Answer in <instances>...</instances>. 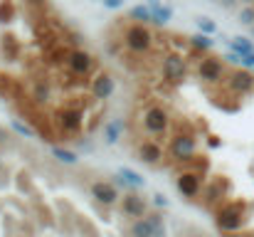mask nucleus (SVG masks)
<instances>
[{
    "instance_id": "6",
    "label": "nucleus",
    "mask_w": 254,
    "mask_h": 237,
    "mask_svg": "<svg viewBox=\"0 0 254 237\" xmlns=\"http://www.w3.org/2000/svg\"><path fill=\"white\" fill-rule=\"evenodd\" d=\"M197 77L202 79L205 84H220L222 79L227 77L225 62H220V57L205 55V57L197 62Z\"/></svg>"
},
{
    "instance_id": "41",
    "label": "nucleus",
    "mask_w": 254,
    "mask_h": 237,
    "mask_svg": "<svg viewBox=\"0 0 254 237\" xmlns=\"http://www.w3.org/2000/svg\"><path fill=\"white\" fill-rule=\"evenodd\" d=\"M252 32H254V25H252Z\"/></svg>"
},
{
    "instance_id": "13",
    "label": "nucleus",
    "mask_w": 254,
    "mask_h": 237,
    "mask_svg": "<svg viewBox=\"0 0 254 237\" xmlns=\"http://www.w3.org/2000/svg\"><path fill=\"white\" fill-rule=\"evenodd\" d=\"M136 156H138L141 163H146V165H161L166 154H163V146H161L158 141H151V139H148V141H141V144L136 146Z\"/></svg>"
},
{
    "instance_id": "20",
    "label": "nucleus",
    "mask_w": 254,
    "mask_h": 237,
    "mask_svg": "<svg viewBox=\"0 0 254 237\" xmlns=\"http://www.w3.org/2000/svg\"><path fill=\"white\" fill-rule=\"evenodd\" d=\"M131 20H136V22H153V7L146 2V5H133L131 7Z\"/></svg>"
},
{
    "instance_id": "22",
    "label": "nucleus",
    "mask_w": 254,
    "mask_h": 237,
    "mask_svg": "<svg viewBox=\"0 0 254 237\" xmlns=\"http://www.w3.org/2000/svg\"><path fill=\"white\" fill-rule=\"evenodd\" d=\"M52 156L57 158L60 163H64V165H74L79 156L74 154V151H69V149H62V146H52Z\"/></svg>"
},
{
    "instance_id": "38",
    "label": "nucleus",
    "mask_w": 254,
    "mask_h": 237,
    "mask_svg": "<svg viewBox=\"0 0 254 237\" xmlns=\"http://www.w3.org/2000/svg\"><path fill=\"white\" fill-rule=\"evenodd\" d=\"M242 2H245V5H254V0H242Z\"/></svg>"
},
{
    "instance_id": "8",
    "label": "nucleus",
    "mask_w": 254,
    "mask_h": 237,
    "mask_svg": "<svg viewBox=\"0 0 254 237\" xmlns=\"http://www.w3.org/2000/svg\"><path fill=\"white\" fill-rule=\"evenodd\" d=\"M55 121H57V126H60V131H62V134H69V136H74V134H79V131H82L84 114H82L79 109L64 106V109H60V111H57Z\"/></svg>"
},
{
    "instance_id": "17",
    "label": "nucleus",
    "mask_w": 254,
    "mask_h": 237,
    "mask_svg": "<svg viewBox=\"0 0 254 237\" xmlns=\"http://www.w3.org/2000/svg\"><path fill=\"white\" fill-rule=\"evenodd\" d=\"M121 134H124V121L121 119H109L104 124V141L109 146H116L121 141Z\"/></svg>"
},
{
    "instance_id": "27",
    "label": "nucleus",
    "mask_w": 254,
    "mask_h": 237,
    "mask_svg": "<svg viewBox=\"0 0 254 237\" xmlns=\"http://www.w3.org/2000/svg\"><path fill=\"white\" fill-rule=\"evenodd\" d=\"M47 99H50V86L42 84V81H37V84H35V101L42 104V101H47Z\"/></svg>"
},
{
    "instance_id": "40",
    "label": "nucleus",
    "mask_w": 254,
    "mask_h": 237,
    "mask_svg": "<svg viewBox=\"0 0 254 237\" xmlns=\"http://www.w3.org/2000/svg\"><path fill=\"white\" fill-rule=\"evenodd\" d=\"M210 2H220V0H210Z\"/></svg>"
},
{
    "instance_id": "11",
    "label": "nucleus",
    "mask_w": 254,
    "mask_h": 237,
    "mask_svg": "<svg viewBox=\"0 0 254 237\" xmlns=\"http://www.w3.org/2000/svg\"><path fill=\"white\" fill-rule=\"evenodd\" d=\"M94 57L84 52V50H74V52H69L67 55V67H69V72L74 75V77H89L91 72H94Z\"/></svg>"
},
{
    "instance_id": "18",
    "label": "nucleus",
    "mask_w": 254,
    "mask_h": 237,
    "mask_svg": "<svg viewBox=\"0 0 254 237\" xmlns=\"http://www.w3.org/2000/svg\"><path fill=\"white\" fill-rule=\"evenodd\" d=\"M128 235H131V237H153V223H151V218L146 215V218L133 220V223H131Z\"/></svg>"
},
{
    "instance_id": "36",
    "label": "nucleus",
    "mask_w": 254,
    "mask_h": 237,
    "mask_svg": "<svg viewBox=\"0 0 254 237\" xmlns=\"http://www.w3.org/2000/svg\"><path fill=\"white\" fill-rule=\"evenodd\" d=\"M185 237H205V235H200V233H188Z\"/></svg>"
},
{
    "instance_id": "10",
    "label": "nucleus",
    "mask_w": 254,
    "mask_h": 237,
    "mask_svg": "<svg viewBox=\"0 0 254 237\" xmlns=\"http://www.w3.org/2000/svg\"><path fill=\"white\" fill-rule=\"evenodd\" d=\"M121 213H124L126 218H131V220L146 218V215H148V203H146L136 190H128V193H124V198H121Z\"/></svg>"
},
{
    "instance_id": "35",
    "label": "nucleus",
    "mask_w": 254,
    "mask_h": 237,
    "mask_svg": "<svg viewBox=\"0 0 254 237\" xmlns=\"http://www.w3.org/2000/svg\"><path fill=\"white\" fill-rule=\"evenodd\" d=\"M148 5H151V7H156V5H161V0H148Z\"/></svg>"
},
{
    "instance_id": "9",
    "label": "nucleus",
    "mask_w": 254,
    "mask_h": 237,
    "mask_svg": "<svg viewBox=\"0 0 254 237\" xmlns=\"http://www.w3.org/2000/svg\"><path fill=\"white\" fill-rule=\"evenodd\" d=\"M161 72H163V79L170 81V84L185 81V75H188L185 60H183L180 55H166V57H163V65H161Z\"/></svg>"
},
{
    "instance_id": "33",
    "label": "nucleus",
    "mask_w": 254,
    "mask_h": 237,
    "mask_svg": "<svg viewBox=\"0 0 254 237\" xmlns=\"http://www.w3.org/2000/svg\"><path fill=\"white\" fill-rule=\"evenodd\" d=\"M242 67H254V52H252V55H245V57H242Z\"/></svg>"
},
{
    "instance_id": "28",
    "label": "nucleus",
    "mask_w": 254,
    "mask_h": 237,
    "mask_svg": "<svg viewBox=\"0 0 254 237\" xmlns=\"http://www.w3.org/2000/svg\"><path fill=\"white\" fill-rule=\"evenodd\" d=\"M10 126H12V129H15V131H17L20 136H27V139H35V131H32V129H30L27 124H20V121L15 119V121H12Z\"/></svg>"
},
{
    "instance_id": "3",
    "label": "nucleus",
    "mask_w": 254,
    "mask_h": 237,
    "mask_svg": "<svg viewBox=\"0 0 254 237\" xmlns=\"http://www.w3.org/2000/svg\"><path fill=\"white\" fill-rule=\"evenodd\" d=\"M170 158L175 163H190L197 154V141L192 134H175L170 141Z\"/></svg>"
},
{
    "instance_id": "19",
    "label": "nucleus",
    "mask_w": 254,
    "mask_h": 237,
    "mask_svg": "<svg viewBox=\"0 0 254 237\" xmlns=\"http://www.w3.org/2000/svg\"><path fill=\"white\" fill-rule=\"evenodd\" d=\"M188 42H190V47L197 50V52H210L212 45H215V40H212L210 35H205V32H197V35L188 37Z\"/></svg>"
},
{
    "instance_id": "32",
    "label": "nucleus",
    "mask_w": 254,
    "mask_h": 237,
    "mask_svg": "<svg viewBox=\"0 0 254 237\" xmlns=\"http://www.w3.org/2000/svg\"><path fill=\"white\" fill-rule=\"evenodd\" d=\"M7 144H10V134L0 126V146H7Z\"/></svg>"
},
{
    "instance_id": "24",
    "label": "nucleus",
    "mask_w": 254,
    "mask_h": 237,
    "mask_svg": "<svg viewBox=\"0 0 254 237\" xmlns=\"http://www.w3.org/2000/svg\"><path fill=\"white\" fill-rule=\"evenodd\" d=\"M151 223H153V237H166V223H163V215L156 210V213H148Z\"/></svg>"
},
{
    "instance_id": "12",
    "label": "nucleus",
    "mask_w": 254,
    "mask_h": 237,
    "mask_svg": "<svg viewBox=\"0 0 254 237\" xmlns=\"http://www.w3.org/2000/svg\"><path fill=\"white\" fill-rule=\"evenodd\" d=\"M91 195H94L96 203H101V205H106V208L121 203V195H119L116 185L109 183V180H96V183H91Z\"/></svg>"
},
{
    "instance_id": "15",
    "label": "nucleus",
    "mask_w": 254,
    "mask_h": 237,
    "mask_svg": "<svg viewBox=\"0 0 254 237\" xmlns=\"http://www.w3.org/2000/svg\"><path fill=\"white\" fill-rule=\"evenodd\" d=\"M116 91V79L111 72H99L96 77L91 79V94L94 99H111V94Z\"/></svg>"
},
{
    "instance_id": "7",
    "label": "nucleus",
    "mask_w": 254,
    "mask_h": 237,
    "mask_svg": "<svg viewBox=\"0 0 254 237\" xmlns=\"http://www.w3.org/2000/svg\"><path fill=\"white\" fill-rule=\"evenodd\" d=\"M175 188H178V193L183 198L195 200L202 193V175H200V170H180L178 178H175Z\"/></svg>"
},
{
    "instance_id": "39",
    "label": "nucleus",
    "mask_w": 254,
    "mask_h": 237,
    "mask_svg": "<svg viewBox=\"0 0 254 237\" xmlns=\"http://www.w3.org/2000/svg\"><path fill=\"white\" fill-rule=\"evenodd\" d=\"M0 168H2V158H0Z\"/></svg>"
},
{
    "instance_id": "2",
    "label": "nucleus",
    "mask_w": 254,
    "mask_h": 237,
    "mask_svg": "<svg viewBox=\"0 0 254 237\" xmlns=\"http://www.w3.org/2000/svg\"><path fill=\"white\" fill-rule=\"evenodd\" d=\"M124 45L133 55H146L153 47V32L146 27V22H133L124 32Z\"/></svg>"
},
{
    "instance_id": "30",
    "label": "nucleus",
    "mask_w": 254,
    "mask_h": 237,
    "mask_svg": "<svg viewBox=\"0 0 254 237\" xmlns=\"http://www.w3.org/2000/svg\"><path fill=\"white\" fill-rule=\"evenodd\" d=\"M153 203H156L158 208H168V198H166L163 193H156V195H153Z\"/></svg>"
},
{
    "instance_id": "29",
    "label": "nucleus",
    "mask_w": 254,
    "mask_h": 237,
    "mask_svg": "<svg viewBox=\"0 0 254 237\" xmlns=\"http://www.w3.org/2000/svg\"><path fill=\"white\" fill-rule=\"evenodd\" d=\"M101 2H104V7H109V10H121L126 0H101Z\"/></svg>"
},
{
    "instance_id": "5",
    "label": "nucleus",
    "mask_w": 254,
    "mask_h": 237,
    "mask_svg": "<svg viewBox=\"0 0 254 237\" xmlns=\"http://www.w3.org/2000/svg\"><path fill=\"white\" fill-rule=\"evenodd\" d=\"M143 129L151 136H161L170 129V114L163 106H148L143 111Z\"/></svg>"
},
{
    "instance_id": "4",
    "label": "nucleus",
    "mask_w": 254,
    "mask_h": 237,
    "mask_svg": "<svg viewBox=\"0 0 254 237\" xmlns=\"http://www.w3.org/2000/svg\"><path fill=\"white\" fill-rule=\"evenodd\" d=\"M227 190H230V183H227V178H222V175H215L205 188H202V203H205V208H210V210H217L222 203H225V198H227Z\"/></svg>"
},
{
    "instance_id": "34",
    "label": "nucleus",
    "mask_w": 254,
    "mask_h": 237,
    "mask_svg": "<svg viewBox=\"0 0 254 237\" xmlns=\"http://www.w3.org/2000/svg\"><path fill=\"white\" fill-rule=\"evenodd\" d=\"M210 146H212V149H217V146H220V141H217V136H210Z\"/></svg>"
},
{
    "instance_id": "26",
    "label": "nucleus",
    "mask_w": 254,
    "mask_h": 237,
    "mask_svg": "<svg viewBox=\"0 0 254 237\" xmlns=\"http://www.w3.org/2000/svg\"><path fill=\"white\" fill-rule=\"evenodd\" d=\"M195 25H197V30L205 32V35H215V32H217V25H215V20H210V17H197Z\"/></svg>"
},
{
    "instance_id": "37",
    "label": "nucleus",
    "mask_w": 254,
    "mask_h": 237,
    "mask_svg": "<svg viewBox=\"0 0 254 237\" xmlns=\"http://www.w3.org/2000/svg\"><path fill=\"white\" fill-rule=\"evenodd\" d=\"M30 2H32V5H42L45 0H30Z\"/></svg>"
},
{
    "instance_id": "14",
    "label": "nucleus",
    "mask_w": 254,
    "mask_h": 237,
    "mask_svg": "<svg viewBox=\"0 0 254 237\" xmlns=\"http://www.w3.org/2000/svg\"><path fill=\"white\" fill-rule=\"evenodd\" d=\"M227 86H230L232 94L245 96V94L254 91V75L247 72V70H235V72L227 77Z\"/></svg>"
},
{
    "instance_id": "21",
    "label": "nucleus",
    "mask_w": 254,
    "mask_h": 237,
    "mask_svg": "<svg viewBox=\"0 0 254 237\" xmlns=\"http://www.w3.org/2000/svg\"><path fill=\"white\" fill-rule=\"evenodd\" d=\"M230 47H232V52H237V55H242V57L254 52L252 40H247V37H232V40H230Z\"/></svg>"
},
{
    "instance_id": "16",
    "label": "nucleus",
    "mask_w": 254,
    "mask_h": 237,
    "mask_svg": "<svg viewBox=\"0 0 254 237\" xmlns=\"http://www.w3.org/2000/svg\"><path fill=\"white\" fill-rule=\"evenodd\" d=\"M116 180L126 188V190H138V188H146V178L141 173H136L133 168H119L116 173Z\"/></svg>"
},
{
    "instance_id": "25",
    "label": "nucleus",
    "mask_w": 254,
    "mask_h": 237,
    "mask_svg": "<svg viewBox=\"0 0 254 237\" xmlns=\"http://www.w3.org/2000/svg\"><path fill=\"white\" fill-rule=\"evenodd\" d=\"M237 20H240L242 25L252 27L254 25V5H242V10L237 12Z\"/></svg>"
},
{
    "instance_id": "31",
    "label": "nucleus",
    "mask_w": 254,
    "mask_h": 237,
    "mask_svg": "<svg viewBox=\"0 0 254 237\" xmlns=\"http://www.w3.org/2000/svg\"><path fill=\"white\" fill-rule=\"evenodd\" d=\"M240 2H242V0H220V5H222L225 10H235Z\"/></svg>"
},
{
    "instance_id": "23",
    "label": "nucleus",
    "mask_w": 254,
    "mask_h": 237,
    "mask_svg": "<svg viewBox=\"0 0 254 237\" xmlns=\"http://www.w3.org/2000/svg\"><path fill=\"white\" fill-rule=\"evenodd\" d=\"M170 20H173V7H168V5H156L153 7V22L156 25H168Z\"/></svg>"
},
{
    "instance_id": "1",
    "label": "nucleus",
    "mask_w": 254,
    "mask_h": 237,
    "mask_svg": "<svg viewBox=\"0 0 254 237\" xmlns=\"http://www.w3.org/2000/svg\"><path fill=\"white\" fill-rule=\"evenodd\" d=\"M250 218V205L245 200H232V203H222L215 210V225L222 233H237L247 225Z\"/></svg>"
}]
</instances>
